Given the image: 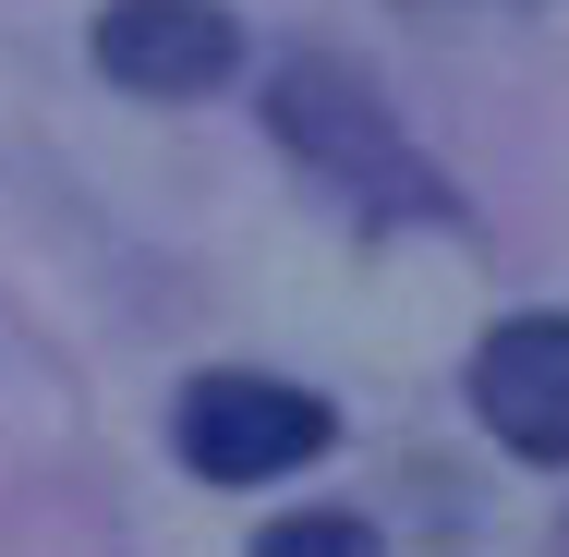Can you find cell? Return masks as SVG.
<instances>
[{"instance_id": "1", "label": "cell", "mask_w": 569, "mask_h": 557, "mask_svg": "<svg viewBox=\"0 0 569 557\" xmlns=\"http://www.w3.org/2000/svg\"><path fill=\"white\" fill-rule=\"evenodd\" d=\"M267 121H279V146H291L316 182H340L363 219H460L449 182L400 146L388 98H376L351 61H279V73H267Z\"/></svg>"}, {"instance_id": "2", "label": "cell", "mask_w": 569, "mask_h": 557, "mask_svg": "<svg viewBox=\"0 0 569 557\" xmlns=\"http://www.w3.org/2000/svg\"><path fill=\"white\" fill-rule=\"evenodd\" d=\"M170 437L182 460L207 473V485H267V473H303V460H328V400L316 388H291V376H194L182 400H170Z\"/></svg>"}, {"instance_id": "3", "label": "cell", "mask_w": 569, "mask_h": 557, "mask_svg": "<svg viewBox=\"0 0 569 557\" xmlns=\"http://www.w3.org/2000/svg\"><path fill=\"white\" fill-rule=\"evenodd\" d=\"M98 73L121 98H207L242 73V24L219 0H110L98 12Z\"/></svg>"}, {"instance_id": "4", "label": "cell", "mask_w": 569, "mask_h": 557, "mask_svg": "<svg viewBox=\"0 0 569 557\" xmlns=\"http://www.w3.org/2000/svg\"><path fill=\"white\" fill-rule=\"evenodd\" d=\"M472 412L521 460H569V316H509L472 351Z\"/></svg>"}, {"instance_id": "5", "label": "cell", "mask_w": 569, "mask_h": 557, "mask_svg": "<svg viewBox=\"0 0 569 557\" xmlns=\"http://www.w3.org/2000/svg\"><path fill=\"white\" fill-rule=\"evenodd\" d=\"M254 557H376V534H363V521H340V509H303V521H267V534H254Z\"/></svg>"}]
</instances>
